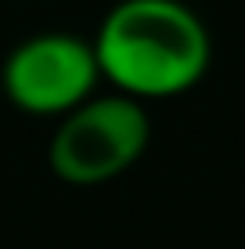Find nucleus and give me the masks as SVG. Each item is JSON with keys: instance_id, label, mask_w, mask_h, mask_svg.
<instances>
[{"instance_id": "obj_1", "label": "nucleus", "mask_w": 245, "mask_h": 249, "mask_svg": "<svg viewBox=\"0 0 245 249\" xmlns=\"http://www.w3.org/2000/svg\"><path fill=\"white\" fill-rule=\"evenodd\" d=\"M98 69L137 101L191 90L213 62L206 22L180 0H119L94 36Z\"/></svg>"}, {"instance_id": "obj_2", "label": "nucleus", "mask_w": 245, "mask_h": 249, "mask_svg": "<svg viewBox=\"0 0 245 249\" xmlns=\"http://www.w3.org/2000/svg\"><path fill=\"white\" fill-rule=\"evenodd\" d=\"M151 123L130 94H90L76 108L62 112L47 144V166L62 184L98 188L123 177L148 152Z\"/></svg>"}, {"instance_id": "obj_3", "label": "nucleus", "mask_w": 245, "mask_h": 249, "mask_svg": "<svg viewBox=\"0 0 245 249\" xmlns=\"http://www.w3.org/2000/svg\"><path fill=\"white\" fill-rule=\"evenodd\" d=\"M101 80L94 44L72 33H40L22 40L0 69L7 101L29 116H62L87 101Z\"/></svg>"}]
</instances>
